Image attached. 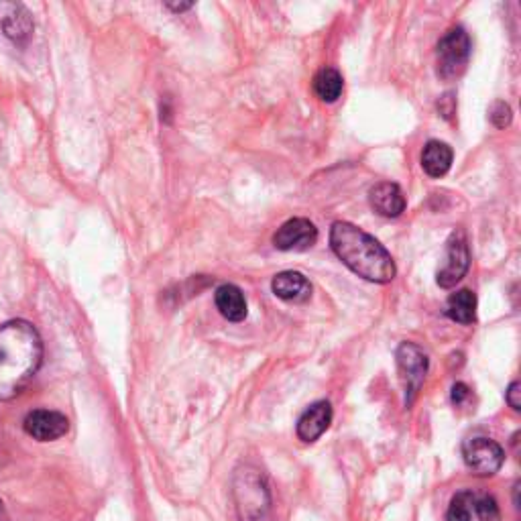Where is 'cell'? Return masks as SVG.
Instances as JSON below:
<instances>
[{"label":"cell","mask_w":521,"mask_h":521,"mask_svg":"<svg viewBox=\"0 0 521 521\" xmlns=\"http://www.w3.org/2000/svg\"><path fill=\"white\" fill-rule=\"evenodd\" d=\"M0 29L5 31V35L11 41L23 45L31 39L35 25H33V17L25 5L3 3V0H0Z\"/></svg>","instance_id":"obj_10"},{"label":"cell","mask_w":521,"mask_h":521,"mask_svg":"<svg viewBox=\"0 0 521 521\" xmlns=\"http://www.w3.org/2000/svg\"><path fill=\"white\" fill-rule=\"evenodd\" d=\"M342 88H344L342 74L334 68H324L314 78V92L322 102H328V104L336 102L342 94Z\"/></svg>","instance_id":"obj_17"},{"label":"cell","mask_w":521,"mask_h":521,"mask_svg":"<svg viewBox=\"0 0 521 521\" xmlns=\"http://www.w3.org/2000/svg\"><path fill=\"white\" fill-rule=\"evenodd\" d=\"M273 294L283 302H306L312 296V283L300 271L277 273L271 281Z\"/></svg>","instance_id":"obj_11"},{"label":"cell","mask_w":521,"mask_h":521,"mask_svg":"<svg viewBox=\"0 0 521 521\" xmlns=\"http://www.w3.org/2000/svg\"><path fill=\"white\" fill-rule=\"evenodd\" d=\"M471 57V37L462 27L450 29L438 43L436 60H438V74L444 80L458 78L465 72Z\"/></svg>","instance_id":"obj_4"},{"label":"cell","mask_w":521,"mask_h":521,"mask_svg":"<svg viewBox=\"0 0 521 521\" xmlns=\"http://www.w3.org/2000/svg\"><path fill=\"white\" fill-rule=\"evenodd\" d=\"M235 501L243 521H261L269 507V491L261 471L243 467L235 475Z\"/></svg>","instance_id":"obj_3"},{"label":"cell","mask_w":521,"mask_h":521,"mask_svg":"<svg viewBox=\"0 0 521 521\" xmlns=\"http://www.w3.org/2000/svg\"><path fill=\"white\" fill-rule=\"evenodd\" d=\"M469 395H471V391H469V387L465 383H454L452 385V395L450 397H452L454 405H462L469 399Z\"/></svg>","instance_id":"obj_22"},{"label":"cell","mask_w":521,"mask_h":521,"mask_svg":"<svg viewBox=\"0 0 521 521\" xmlns=\"http://www.w3.org/2000/svg\"><path fill=\"white\" fill-rule=\"evenodd\" d=\"M475 515L481 521H499V507L491 495H475Z\"/></svg>","instance_id":"obj_19"},{"label":"cell","mask_w":521,"mask_h":521,"mask_svg":"<svg viewBox=\"0 0 521 521\" xmlns=\"http://www.w3.org/2000/svg\"><path fill=\"white\" fill-rule=\"evenodd\" d=\"M475 495L471 491L456 493L448 505V521H473L475 517Z\"/></svg>","instance_id":"obj_18"},{"label":"cell","mask_w":521,"mask_h":521,"mask_svg":"<svg viewBox=\"0 0 521 521\" xmlns=\"http://www.w3.org/2000/svg\"><path fill=\"white\" fill-rule=\"evenodd\" d=\"M489 119H491V123H493L497 129H505V127L511 125L513 112H511L509 104L497 100V102L491 106V110H489Z\"/></svg>","instance_id":"obj_20"},{"label":"cell","mask_w":521,"mask_h":521,"mask_svg":"<svg viewBox=\"0 0 521 521\" xmlns=\"http://www.w3.org/2000/svg\"><path fill=\"white\" fill-rule=\"evenodd\" d=\"M23 430L35 438L37 442H53L62 438L70 430V422L64 414L53 410H35L27 414L23 422Z\"/></svg>","instance_id":"obj_9"},{"label":"cell","mask_w":521,"mask_h":521,"mask_svg":"<svg viewBox=\"0 0 521 521\" xmlns=\"http://www.w3.org/2000/svg\"><path fill=\"white\" fill-rule=\"evenodd\" d=\"M452 159H454V153H452L450 145H446L442 141H428L422 151V167L430 178H436V180L444 178L450 171Z\"/></svg>","instance_id":"obj_15"},{"label":"cell","mask_w":521,"mask_h":521,"mask_svg":"<svg viewBox=\"0 0 521 521\" xmlns=\"http://www.w3.org/2000/svg\"><path fill=\"white\" fill-rule=\"evenodd\" d=\"M332 424V405L328 401H316L300 416L298 436L304 442H316Z\"/></svg>","instance_id":"obj_12"},{"label":"cell","mask_w":521,"mask_h":521,"mask_svg":"<svg viewBox=\"0 0 521 521\" xmlns=\"http://www.w3.org/2000/svg\"><path fill=\"white\" fill-rule=\"evenodd\" d=\"M214 302L218 312L228 320V322H243L247 318V300L245 294L241 292V287L233 283H224L216 289Z\"/></svg>","instance_id":"obj_14"},{"label":"cell","mask_w":521,"mask_h":521,"mask_svg":"<svg viewBox=\"0 0 521 521\" xmlns=\"http://www.w3.org/2000/svg\"><path fill=\"white\" fill-rule=\"evenodd\" d=\"M395 359H397V369H399L401 383L405 389V408H410L426 379L430 361H428V355L414 342L399 344Z\"/></svg>","instance_id":"obj_5"},{"label":"cell","mask_w":521,"mask_h":521,"mask_svg":"<svg viewBox=\"0 0 521 521\" xmlns=\"http://www.w3.org/2000/svg\"><path fill=\"white\" fill-rule=\"evenodd\" d=\"M505 399H507V403L511 405V408H513L515 412L521 410V385H519L517 381H513V383L509 385V389H507V393H505Z\"/></svg>","instance_id":"obj_21"},{"label":"cell","mask_w":521,"mask_h":521,"mask_svg":"<svg viewBox=\"0 0 521 521\" xmlns=\"http://www.w3.org/2000/svg\"><path fill=\"white\" fill-rule=\"evenodd\" d=\"M318 243V228L308 218L283 222L273 235V247L279 251H308Z\"/></svg>","instance_id":"obj_8"},{"label":"cell","mask_w":521,"mask_h":521,"mask_svg":"<svg viewBox=\"0 0 521 521\" xmlns=\"http://www.w3.org/2000/svg\"><path fill=\"white\" fill-rule=\"evenodd\" d=\"M462 458H465V465L473 475L491 477L503 467L505 452L495 440L477 436L462 444Z\"/></svg>","instance_id":"obj_6"},{"label":"cell","mask_w":521,"mask_h":521,"mask_svg":"<svg viewBox=\"0 0 521 521\" xmlns=\"http://www.w3.org/2000/svg\"><path fill=\"white\" fill-rule=\"evenodd\" d=\"M469 267H471V253H469L467 237L458 230V233L450 235V239L446 243V261H444L442 269L438 271L436 281L440 287L450 289L467 275Z\"/></svg>","instance_id":"obj_7"},{"label":"cell","mask_w":521,"mask_h":521,"mask_svg":"<svg viewBox=\"0 0 521 521\" xmlns=\"http://www.w3.org/2000/svg\"><path fill=\"white\" fill-rule=\"evenodd\" d=\"M165 7H167V9H171L173 13H182V11H188V9H192L194 5H192V3H186V5H173V3H167Z\"/></svg>","instance_id":"obj_23"},{"label":"cell","mask_w":521,"mask_h":521,"mask_svg":"<svg viewBox=\"0 0 521 521\" xmlns=\"http://www.w3.org/2000/svg\"><path fill=\"white\" fill-rule=\"evenodd\" d=\"M330 247L334 255L355 275L371 283L393 281L397 269L387 249L351 222H334L330 228Z\"/></svg>","instance_id":"obj_2"},{"label":"cell","mask_w":521,"mask_h":521,"mask_svg":"<svg viewBox=\"0 0 521 521\" xmlns=\"http://www.w3.org/2000/svg\"><path fill=\"white\" fill-rule=\"evenodd\" d=\"M43 363V340L25 320L0 326V401H11L25 391Z\"/></svg>","instance_id":"obj_1"},{"label":"cell","mask_w":521,"mask_h":521,"mask_svg":"<svg viewBox=\"0 0 521 521\" xmlns=\"http://www.w3.org/2000/svg\"><path fill=\"white\" fill-rule=\"evenodd\" d=\"M369 204L371 208L385 218H397L405 212V196L397 184L381 182L369 190Z\"/></svg>","instance_id":"obj_13"},{"label":"cell","mask_w":521,"mask_h":521,"mask_svg":"<svg viewBox=\"0 0 521 521\" xmlns=\"http://www.w3.org/2000/svg\"><path fill=\"white\" fill-rule=\"evenodd\" d=\"M446 314L458 324H475L477 320V296L471 289H460L446 302Z\"/></svg>","instance_id":"obj_16"}]
</instances>
